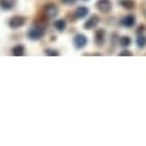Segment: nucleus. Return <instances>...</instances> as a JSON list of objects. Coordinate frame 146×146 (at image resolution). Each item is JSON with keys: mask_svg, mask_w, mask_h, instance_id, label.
Here are the masks:
<instances>
[{"mask_svg": "<svg viewBox=\"0 0 146 146\" xmlns=\"http://www.w3.org/2000/svg\"><path fill=\"white\" fill-rule=\"evenodd\" d=\"M44 34H46V26L38 23V21H35V25L27 31V38L32 41H38L44 36Z\"/></svg>", "mask_w": 146, "mask_h": 146, "instance_id": "1", "label": "nucleus"}, {"mask_svg": "<svg viewBox=\"0 0 146 146\" xmlns=\"http://www.w3.org/2000/svg\"><path fill=\"white\" fill-rule=\"evenodd\" d=\"M25 23H26V17L23 15H14L8 20V25L11 29H20V27L25 26Z\"/></svg>", "mask_w": 146, "mask_h": 146, "instance_id": "2", "label": "nucleus"}, {"mask_svg": "<svg viewBox=\"0 0 146 146\" xmlns=\"http://www.w3.org/2000/svg\"><path fill=\"white\" fill-rule=\"evenodd\" d=\"M43 15L46 17V18H55L58 15V6L56 5H53V3H47L46 6L43 8Z\"/></svg>", "mask_w": 146, "mask_h": 146, "instance_id": "3", "label": "nucleus"}, {"mask_svg": "<svg viewBox=\"0 0 146 146\" xmlns=\"http://www.w3.org/2000/svg\"><path fill=\"white\" fill-rule=\"evenodd\" d=\"M87 43H88V38H87L84 34H76L75 36H73V44H75V47H76V49L85 47Z\"/></svg>", "mask_w": 146, "mask_h": 146, "instance_id": "4", "label": "nucleus"}, {"mask_svg": "<svg viewBox=\"0 0 146 146\" xmlns=\"http://www.w3.org/2000/svg\"><path fill=\"white\" fill-rule=\"evenodd\" d=\"M96 8H98L100 12L107 14V12L111 11V8H113L111 0H98V2H96Z\"/></svg>", "mask_w": 146, "mask_h": 146, "instance_id": "5", "label": "nucleus"}, {"mask_svg": "<svg viewBox=\"0 0 146 146\" xmlns=\"http://www.w3.org/2000/svg\"><path fill=\"white\" fill-rule=\"evenodd\" d=\"M88 8L87 6H79V8H76V11L75 14H72V18L73 20H81V18H85L87 15H88Z\"/></svg>", "mask_w": 146, "mask_h": 146, "instance_id": "6", "label": "nucleus"}, {"mask_svg": "<svg viewBox=\"0 0 146 146\" xmlns=\"http://www.w3.org/2000/svg\"><path fill=\"white\" fill-rule=\"evenodd\" d=\"M105 36H107L105 31H102V29L96 31V34H94V44L98 46V47H100V46L105 44Z\"/></svg>", "mask_w": 146, "mask_h": 146, "instance_id": "7", "label": "nucleus"}, {"mask_svg": "<svg viewBox=\"0 0 146 146\" xmlns=\"http://www.w3.org/2000/svg\"><path fill=\"white\" fill-rule=\"evenodd\" d=\"M120 23H122V26H125V27H134V25H135V15H132V14L125 15L120 20Z\"/></svg>", "mask_w": 146, "mask_h": 146, "instance_id": "8", "label": "nucleus"}, {"mask_svg": "<svg viewBox=\"0 0 146 146\" xmlns=\"http://www.w3.org/2000/svg\"><path fill=\"white\" fill-rule=\"evenodd\" d=\"M17 0H0V9L3 11H11V9L15 8Z\"/></svg>", "mask_w": 146, "mask_h": 146, "instance_id": "9", "label": "nucleus"}, {"mask_svg": "<svg viewBox=\"0 0 146 146\" xmlns=\"http://www.w3.org/2000/svg\"><path fill=\"white\" fill-rule=\"evenodd\" d=\"M98 25H99V17L98 15H91L88 20L85 21L84 27L85 29H94V27H98Z\"/></svg>", "mask_w": 146, "mask_h": 146, "instance_id": "10", "label": "nucleus"}, {"mask_svg": "<svg viewBox=\"0 0 146 146\" xmlns=\"http://www.w3.org/2000/svg\"><path fill=\"white\" fill-rule=\"evenodd\" d=\"M26 52V49H25V46L23 44H17V46H14L12 47V55L14 56H23Z\"/></svg>", "mask_w": 146, "mask_h": 146, "instance_id": "11", "label": "nucleus"}, {"mask_svg": "<svg viewBox=\"0 0 146 146\" xmlns=\"http://www.w3.org/2000/svg\"><path fill=\"white\" fill-rule=\"evenodd\" d=\"M120 6L128 9V11H131V9L135 8V2L134 0H120Z\"/></svg>", "mask_w": 146, "mask_h": 146, "instance_id": "12", "label": "nucleus"}, {"mask_svg": "<svg viewBox=\"0 0 146 146\" xmlns=\"http://www.w3.org/2000/svg\"><path fill=\"white\" fill-rule=\"evenodd\" d=\"M67 27V21L66 20H56L55 21V29H56L58 32H64Z\"/></svg>", "mask_w": 146, "mask_h": 146, "instance_id": "13", "label": "nucleus"}, {"mask_svg": "<svg viewBox=\"0 0 146 146\" xmlns=\"http://www.w3.org/2000/svg\"><path fill=\"white\" fill-rule=\"evenodd\" d=\"M135 43H137V46L141 49V47H145L146 46V36H143L141 34H139V36H137V40H135Z\"/></svg>", "mask_w": 146, "mask_h": 146, "instance_id": "14", "label": "nucleus"}, {"mask_svg": "<svg viewBox=\"0 0 146 146\" xmlns=\"http://www.w3.org/2000/svg\"><path fill=\"white\" fill-rule=\"evenodd\" d=\"M119 40H120V44L123 46V47H128V46H129V44L132 43V41H131V38H129V36H126V35L120 36Z\"/></svg>", "mask_w": 146, "mask_h": 146, "instance_id": "15", "label": "nucleus"}, {"mask_svg": "<svg viewBox=\"0 0 146 146\" xmlns=\"http://www.w3.org/2000/svg\"><path fill=\"white\" fill-rule=\"evenodd\" d=\"M44 55H47V56H49V55H52V56H58V52H56V50H53V49H46V52H44Z\"/></svg>", "mask_w": 146, "mask_h": 146, "instance_id": "16", "label": "nucleus"}, {"mask_svg": "<svg viewBox=\"0 0 146 146\" xmlns=\"http://www.w3.org/2000/svg\"><path fill=\"white\" fill-rule=\"evenodd\" d=\"M75 2H76V0H62V3H64V5H67V6H68V5H73Z\"/></svg>", "mask_w": 146, "mask_h": 146, "instance_id": "17", "label": "nucleus"}, {"mask_svg": "<svg viewBox=\"0 0 146 146\" xmlns=\"http://www.w3.org/2000/svg\"><path fill=\"white\" fill-rule=\"evenodd\" d=\"M119 55H126V56H131V52H129V50H123V52H120V53H119Z\"/></svg>", "mask_w": 146, "mask_h": 146, "instance_id": "18", "label": "nucleus"}, {"mask_svg": "<svg viewBox=\"0 0 146 146\" xmlns=\"http://www.w3.org/2000/svg\"><path fill=\"white\" fill-rule=\"evenodd\" d=\"M143 27H145V26H139V31H137V32H139V34H141V32H143Z\"/></svg>", "mask_w": 146, "mask_h": 146, "instance_id": "19", "label": "nucleus"}, {"mask_svg": "<svg viewBox=\"0 0 146 146\" xmlns=\"http://www.w3.org/2000/svg\"><path fill=\"white\" fill-rule=\"evenodd\" d=\"M84 2H85V0H84Z\"/></svg>", "mask_w": 146, "mask_h": 146, "instance_id": "20", "label": "nucleus"}]
</instances>
